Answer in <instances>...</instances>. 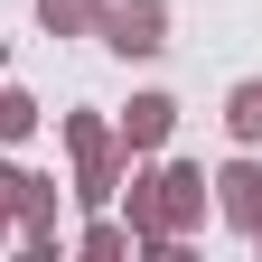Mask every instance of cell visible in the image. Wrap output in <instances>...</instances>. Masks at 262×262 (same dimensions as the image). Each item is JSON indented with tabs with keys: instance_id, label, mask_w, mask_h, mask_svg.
<instances>
[{
	"instance_id": "7",
	"label": "cell",
	"mask_w": 262,
	"mask_h": 262,
	"mask_svg": "<svg viewBox=\"0 0 262 262\" xmlns=\"http://www.w3.org/2000/svg\"><path fill=\"white\" fill-rule=\"evenodd\" d=\"M225 131H234V141H244V150L262 141V75H244L234 94H225Z\"/></svg>"
},
{
	"instance_id": "9",
	"label": "cell",
	"mask_w": 262,
	"mask_h": 262,
	"mask_svg": "<svg viewBox=\"0 0 262 262\" xmlns=\"http://www.w3.org/2000/svg\"><path fill=\"white\" fill-rule=\"evenodd\" d=\"M47 113H38V94H19V84H0V141H28Z\"/></svg>"
},
{
	"instance_id": "2",
	"label": "cell",
	"mask_w": 262,
	"mask_h": 262,
	"mask_svg": "<svg viewBox=\"0 0 262 262\" xmlns=\"http://www.w3.org/2000/svg\"><path fill=\"white\" fill-rule=\"evenodd\" d=\"M66 150H75V196L103 206V196L122 187V131L103 113H66Z\"/></svg>"
},
{
	"instance_id": "8",
	"label": "cell",
	"mask_w": 262,
	"mask_h": 262,
	"mask_svg": "<svg viewBox=\"0 0 262 262\" xmlns=\"http://www.w3.org/2000/svg\"><path fill=\"white\" fill-rule=\"evenodd\" d=\"M38 19H47V38H84L103 19V0H38Z\"/></svg>"
},
{
	"instance_id": "3",
	"label": "cell",
	"mask_w": 262,
	"mask_h": 262,
	"mask_svg": "<svg viewBox=\"0 0 262 262\" xmlns=\"http://www.w3.org/2000/svg\"><path fill=\"white\" fill-rule=\"evenodd\" d=\"M94 38L113 56H159L169 47V10H159V0H113V10L94 19Z\"/></svg>"
},
{
	"instance_id": "11",
	"label": "cell",
	"mask_w": 262,
	"mask_h": 262,
	"mask_svg": "<svg viewBox=\"0 0 262 262\" xmlns=\"http://www.w3.org/2000/svg\"><path fill=\"white\" fill-rule=\"evenodd\" d=\"M0 234H10V196H0Z\"/></svg>"
},
{
	"instance_id": "6",
	"label": "cell",
	"mask_w": 262,
	"mask_h": 262,
	"mask_svg": "<svg viewBox=\"0 0 262 262\" xmlns=\"http://www.w3.org/2000/svg\"><path fill=\"white\" fill-rule=\"evenodd\" d=\"M19 234L56 253V178H19Z\"/></svg>"
},
{
	"instance_id": "12",
	"label": "cell",
	"mask_w": 262,
	"mask_h": 262,
	"mask_svg": "<svg viewBox=\"0 0 262 262\" xmlns=\"http://www.w3.org/2000/svg\"><path fill=\"white\" fill-rule=\"evenodd\" d=\"M253 234H262V225H253Z\"/></svg>"
},
{
	"instance_id": "4",
	"label": "cell",
	"mask_w": 262,
	"mask_h": 262,
	"mask_svg": "<svg viewBox=\"0 0 262 262\" xmlns=\"http://www.w3.org/2000/svg\"><path fill=\"white\" fill-rule=\"evenodd\" d=\"M206 187H215V206H225V225H244V234L262 225V169H253V159H225V169H215Z\"/></svg>"
},
{
	"instance_id": "10",
	"label": "cell",
	"mask_w": 262,
	"mask_h": 262,
	"mask_svg": "<svg viewBox=\"0 0 262 262\" xmlns=\"http://www.w3.org/2000/svg\"><path fill=\"white\" fill-rule=\"evenodd\" d=\"M19 178H28V169H10V159H0V196H10V215H19Z\"/></svg>"
},
{
	"instance_id": "5",
	"label": "cell",
	"mask_w": 262,
	"mask_h": 262,
	"mask_svg": "<svg viewBox=\"0 0 262 262\" xmlns=\"http://www.w3.org/2000/svg\"><path fill=\"white\" fill-rule=\"evenodd\" d=\"M113 131H122V150H159V141L178 131V103H169V94H131V113H122Z\"/></svg>"
},
{
	"instance_id": "1",
	"label": "cell",
	"mask_w": 262,
	"mask_h": 262,
	"mask_svg": "<svg viewBox=\"0 0 262 262\" xmlns=\"http://www.w3.org/2000/svg\"><path fill=\"white\" fill-rule=\"evenodd\" d=\"M196 215H206V169L169 159V169L131 178V244H178Z\"/></svg>"
}]
</instances>
